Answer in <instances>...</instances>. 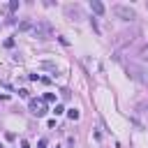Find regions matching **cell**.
Masks as SVG:
<instances>
[{
    "label": "cell",
    "instance_id": "cell-1",
    "mask_svg": "<svg viewBox=\"0 0 148 148\" xmlns=\"http://www.w3.org/2000/svg\"><path fill=\"white\" fill-rule=\"evenodd\" d=\"M125 67H127V74L132 79H137V81L148 86V65L146 63H127Z\"/></svg>",
    "mask_w": 148,
    "mask_h": 148
},
{
    "label": "cell",
    "instance_id": "cell-2",
    "mask_svg": "<svg viewBox=\"0 0 148 148\" xmlns=\"http://www.w3.org/2000/svg\"><path fill=\"white\" fill-rule=\"evenodd\" d=\"M30 32H32V37H37V40H49V37H51V23L35 21L32 28H30Z\"/></svg>",
    "mask_w": 148,
    "mask_h": 148
},
{
    "label": "cell",
    "instance_id": "cell-3",
    "mask_svg": "<svg viewBox=\"0 0 148 148\" xmlns=\"http://www.w3.org/2000/svg\"><path fill=\"white\" fill-rule=\"evenodd\" d=\"M111 12H114L118 18H123V21H134V18H137V12L130 7V5H114Z\"/></svg>",
    "mask_w": 148,
    "mask_h": 148
},
{
    "label": "cell",
    "instance_id": "cell-4",
    "mask_svg": "<svg viewBox=\"0 0 148 148\" xmlns=\"http://www.w3.org/2000/svg\"><path fill=\"white\" fill-rule=\"evenodd\" d=\"M28 106H30V114H32V116H37V118H42L46 111H49V109H46V104H44V100H30V104H28Z\"/></svg>",
    "mask_w": 148,
    "mask_h": 148
},
{
    "label": "cell",
    "instance_id": "cell-5",
    "mask_svg": "<svg viewBox=\"0 0 148 148\" xmlns=\"http://www.w3.org/2000/svg\"><path fill=\"white\" fill-rule=\"evenodd\" d=\"M65 16L72 18V21H81V18H83V12H81L79 5H65Z\"/></svg>",
    "mask_w": 148,
    "mask_h": 148
},
{
    "label": "cell",
    "instance_id": "cell-6",
    "mask_svg": "<svg viewBox=\"0 0 148 148\" xmlns=\"http://www.w3.org/2000/svg\"><path fill=\"white\" fill-rule=\"evenodd\" d=\"M90 9L95 12L97 16H100V14H104V5L100 3V0H90Z\"/></svg>",
    "mask_w": 148,
    "mask_h": 148
},
{
    "label": "cell",
    "instance_id": "cell-7",
    "mask_svg": "<svg viewBox=\"0 0 148 148\" xmlns=\"http://www.w3.org/2000/svg\"><path fill=\"white\" fill-rule=\"evenodd\" d=\"M139 63H146V65H148V44L141 49V58H139Z\"/></svg>",
    "mask_w": 148,
    "mask_h": 148
},
{
    "label": "cell",
    "instance_id": "cell-8",
    "mask_svg": "<svg viewBox=\"0 0 148 148\" xmlns=\"http://www.w3.org/2000/svg\"><path fill=\"white\" fill-rule=\"evenodd\" d=\"M67 116H69V120H79V109H69Z\"/></svg>",
    "mask_w": 148,
    "mask_h": 148
},
{
    "label": "cell",
    "instance_id": "cell-9",
    "mask_svg": "<svg viewBox=\"0 0 148 148\" xmlns=\"http://www.w3.org/2000/svg\"><path fill=\"white\" fill-rule=\"evenodd\" d=\"M42 67H44V69H53V72H56V63H51V60H44V63H42Z\"/></svg>",
    "mask_w": 148,
    "mask_h": 148
},
{
    "label": "cell",
    "instance_id": "cell-10",
    "mask_svg": "<svg viewBox=\"0 0 148 148\" xmlns=\"http://www.w3.org/2000/svg\"><path fill=\"white\" fill-rule=\"evenodd\" d=\"M53 114H56V116H60V114H65V106H63V104H56V109H53Z\"/></svg>",
    "mask_w": 148,
    "mask_h": 148
},
{
    "label": "cell",
    "instance_id": "cell-11",
    "mask_svg": "<svg viewBox=\"0 0 148 148\" xmlns=\"http://www.w3.org/2000/svg\"><path fill=\"white\" fill-rule=\"evenodd\" d=\"M44 102H56V95H53V92H46V95H44Z\"/></svg>",
    "mask_w": 148,
    "mask_h": 148
},
{
    "label": "cell",
    "instance_id": "cell-12",
    "mask_svg": "<svg viewBox=\"0 0 148 148\" xmlns=\"http://www.w3.org/2000/svg\"><path fill=\"white\" fill-rule=\"evenodd\" d=\"M16 9H18V3L14 0V3H9V12H16Z\"/></svg>",
    "mask_w": 148,
    "mask_h": 148
},
{
    "label": "cell",
    "instance_id": "cell-13",
    "mask_svg": "<svg viewBox=\"0 0 148 148\" xmlns=\"http://www.w3.org/2000/svg\"><path fill=\"white\" fill-rule=\"evenodd\" d=\"M18 95H21V97H30V92H28L26 88H21V90H18Z\"/></svg>",
    "mask_w": 148,
    "mask_h": 148
},
{
    "label": "cell",
    "instance_id": "cell-14",
    "mask_svg": "<svg viewBox=\"0 0 148 148\" xmlns=\"http://www.w3.org/2000/svg\"><path fill=\"white\" fill-rule=\"evenodd\" d=\"M40 148H46V139H40V143H37Z\"/></svg>",
    "mask_w": 148,
    "mask_h": 148
},
{
    "label": "cell",
    "instance_id": "cell-15",
    "mask_svg": "<svg viewBox=\"0 0 148 148\" xmlns=\"http://www.w3.org/2000/svg\"><path fill=\"white\" fill-rule=\"evenodd\" d=\"M21 148H30V143H28V141L23 139V141H21Z\"/></svg>",
    "mask_w": 148,
    "mask_h": 148
}]
</instances>
